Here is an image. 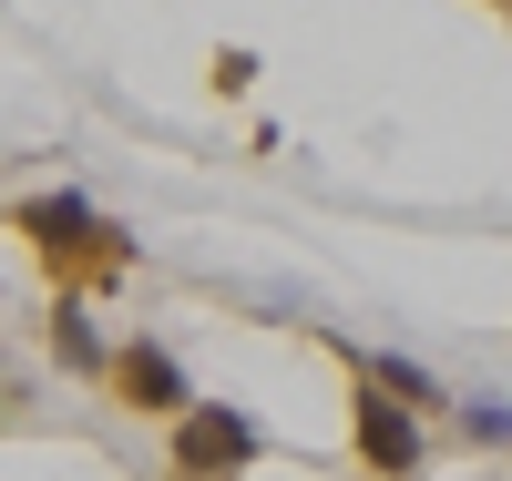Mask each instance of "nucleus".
<instances>
[{
  "instance_id": "f257e3e1",
  "label": "nucleus",
  "mask_w": 512,
  "mask_h": 481,
  "mask_svg": "<svg viewBox=\"0 0 512 481\" xmlns=\"http://www.w3.org/2000/svg\"><path fill=\"white\" fill-rule=\"evenodd\" d=\"M21 236L41 246V256H123L113 246V226L93 205H72V195H41V205H21Z\"/></svg>"
},
{
  "instance_id": "20e7f679",
  "label": "nucleus",
  "mask_w": 512,
  "mask_h": 481,
  "mask_svg": "<svg viewBox=\"0 0 512 481\" xmlns=\"http://www.w3.org/2000/svg\"><path fill=\"white\" fill-rule=\"evenodd\" d=\"M359 451H369L379 471H410V461H420V441H410V420H400L390 400H369V410H359Z\"/></svg>"
},
{
  "instance_id": "f03ea898",
  "label": "nucleus",
  "mask_w": 512,
  "mask_h": 481,
  "mask_svg": "<svg viewBox=\"0 0 512 481\" xmlns=\"http://www.w3.org/2000/svg\"><path fill=\"white\" fill-rule=\"evenodd\" d=\"M246 451H256V420H236V410H185L175 471H236Z\"/></svg>"
},
{
  "instance_id": "7ed1b4c3",
  "label": "nucleus",
  "mask_w": 512,
  "mask_h": 481,
  "mask_svg": "<svg viewBox=\"0 0 512 481\" xmlns=\"http://www.w3.org/2000/svg\"><path fill=\"white\" fill-rule=\"evenodd\" d=\"M123 389H134V410H195V389H185V369L164 359L154 338H144V348H123Z\"/></svg>"
},
{
  "instance_id": "39448f33",
  "label": "nucleus",
  "mask_w": 512,
  "mask_h": 481,
  "mask_svg": "<svg viewBox=\"0 0 512 481\" xmlns=\"http://www.w3.org/2000/svg\"><path fill=\"white\" fill-rule=\"evenodd\" d=\"M52 348H62L72 369H103V338H93V318H82V308H62V318H52Z\"/></svg>"
}]
</instances>
